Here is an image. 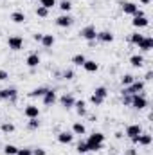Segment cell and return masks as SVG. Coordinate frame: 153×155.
<instances>
[{
    "label": "cell",
    "mask_w": 153,
    "mask_h": 155,
    "mask_svg": "<svg viewBox=\"0 0 153 155\" xmlns=\"http://www.w3.org/2000/svg\"><path fill=\"white\" fill-rule=\"evenodd\" d=\"M142 90H144V81H141V79L137 81V79H135L132 85L124 87L121 94H122V96H135V94H142Z\"/></svg>",
    "instance_id": "obj_1"
},
{
    "label": "cell",
    "mask_w": 153,
    "mask_h": 155,
    "mask_svg": "<svg viewBox=\"0 0 153 155\" xmlns=\"http://www.w3.org/2000/svg\"><path fill=\"white\" fill-rule=\"evenodd\" d=\"M24 116L27 117V119L40 117V108L36 107V105H29V107H25V110H24Z\"/></svg>",
    "instance_id": "obj_13"
},
{
    "label": "cell",
    "mask_w": 153,
    "mask_h": 155,
    "mask_svg": "<svg viewBox=\"0 0 153 155\" xmlns=\"http://www.w3.org/2000/svg\"><path fill=\"white\" fill-rule=\"evenodd\" d=\"M76 150H77V153H86V152H88L86 141H79V143H77V146H76Z\"/></svg>",
    "instance_id": "obj_35"
},
{
    "label": "cell",
    "mask_w": 153,
    "mask_h": 155,
    "mask_svg": "<svg viewBox=\"0 0 153 155\" xmlns=\"http://www.w3.org/2000/svg\"><path fill=\"white\" fill-rule=\"evenodd\" d=\"M16 96H18V92H16V88H2L0 90V99H16Z\"/></svg>",
    "instance_id": "obj_11"
},
{
    "label": "cell",
    "mask_w": 153,
    "mask_h": 155,
    "mask_svg": "<svg viewBox=\"0 0 153 155\" xmlns=\"http://www.w3.org/2000/svg\"><path fill=\"white\" fill-rule=\"evenodd\" d=\"M33 155H47V152H45L43 148H34V150H33Z\"/></svg>",
    "instance_id": "obj_42"
},
{
    "label": "cell",
    "mask_w": 153,
    "mask_h": 155,
    "mask_svg": "<svg viewBox=\"0 0 153 155\" xmlns=\"http://www.w3.org/2000/svg\"><path fill=\"white\" fill-rule=\"evenodd\" d=\"M130 63H132L133 67H142V65H144V58H142L141 54H133V56L130 58Z\"/></svg>",
    "instance_id": "obj_23"
},
{
    "label": "cell",
    "mask_w": 153,
    "mask_h": 155,
    "mask_svg": "<svg viewBox=\"0 0 153 155\" xmlns=\"http://www.w3.org/2000/svg\"><path fill=\"white\" fill-rule=\"evenodd\" d=\"M7 45L11 51H20V49H24V38L22 36H9Z\"/></svg>",
    "instance_id": "obj_6"
},
{
    "label": "cell",
    "mask_w": 153,
    "mask_h": 155,
    "mask_svg": "<svg viewBox=\"0 0 153 155\" xmlns=\"http://www.w3.org/2000/svg\"><path fill=\"white\" fill-rule=\"evenodd\" d=\"M16 152H18V148L15 144H5L4 146V153L5 155H16Z\"/></svg>",
    "instance_id": "obj_32"
},
{
    "label": "cell",
    "mask_w": 153,
    "mask_h": 155,
    "mask_svg": "<svg viewBox=\"0 0 153 155\" xmlns=\"http://www.w3.org/2000/svg\"><path fill=\"white\" fill-rule=\"evenodd\" d=\"M124 134H126V137L133 139V137H137V135H141V134H142V126H141V124H128Z\"/></svg>",
    "instance_id": "obj_7"
},
{
    "label": "cell",
    "mask_w": 153,
    "mask_h": 155,
    "mask_svg": "<svg viewBox=\"0 0 153 155\" xmlns=\"http://www.w3.org/2000/svg\"><path fill=\"white\" fill-rule=\"evenodd\" d=\"M27 128H29V130H38V128H40L38 117H34V119H29V123H27Z\"/></svg>",
    "instance_id": "obj_36"
},
{
    "label": "cell",
    "mask_w": 153,
    "mask_h": 155,
    "mask_svg": "<svg viewBox=\"0 0 153 155\" xmlns=\"http://www.w3.org/2000/svg\"><path fill=\"white\" fill-rule=\"evenodd\" d=\"M40 5H43L45 9H52L56 7V0H40Z\"/></svg>",
    "instance_id": "obj_37"
},
{
    "label": "cell",
    "mask_w": 153,
    "mask_h": 155,
    "mask_svg": "<svg viewBox=\"0 0 153 155\" xmlns=\"http://www.w3.org/2000/svg\"><path fill=\"white\" fill-rule=\"evenodd\" d=\"M141 2H142V4H150V0H141Z\"/></svg>",
    "instance_id": "obj_47"
},
{
    "label": "cell",
    "mask_w": 153,
    "mask_h": 155,
    "mask_svg": "<svg viewBox=\"0 0 153 155\" xmlns=\"http://www.w3.org/2000/svg\"><path fill=\"white\" fill-rule=\"evenodd\" d=\"M142 38H144V35H141V33H133V35L130 36V41H132L133 45H139V43L142 41Z\"/></svg>",
    "instance_id": "obj_33"
},
{
    "label": "cell",
    "mask_w": 153,
    "mask_h": 155,
    "mask_svg": "<svg viewBox=\"0 0 153 155\" xmlns=\"http://www.w3.org/2000/svg\"><path fill=\"white\" fill-rule=\"evenodd\" d=\"M151 76H153V72H151V71H148V72H146V76H144V79H151Z\"/></svg>",
    "instance_id": "obj_46"
},
{
    "label": "cell",
    "mask_w": 153,
    "mask_h": 155,
    "mask_svg": "<svg viewBox=\"0 0 153 155\" xmlns=\"http://www.w3.org/2000/svg\"><path fill=\"white\" fill-rule=\"evenodd\" d=\"M122 105L124 107H132V96H122Z\"/></svg>",
    "instance_id": "obj_40"
},
{
    "label": "cell",
    "mask_w": 153,
    "mask_h": 155,
    "mask_svg": "<svg viewBox=\"0 0 153 155\" xmlns=\"http://www.w3.org/2000/svg\"><path fill=\"white\" fill-rule=\"evenodd\" d=\"M94 96H97V97H101V99H106V97H108L106 87H97V88L94 90Z\"/></svg>",
    "instance_id": "obj_25"
},
{
    "label": "cell",
    "mask_w": 153,
    "mask_h": 155,
    "mask_svg": "<svg viewBox=\"0 0 153 155\" xmlns=\"http://www.w3.org/2000/svg\"><path fill=\"white\" fill-rule=\"evenodd\" d=\"M60 103H61V107L63 108H72L74 107V103H76V99H74V96L72 94H63L61 97H60Z\"/></svg>",
    "instance_id": "obj_8"
},
{
    "label": "cell",
    "mask_w": 153,
    "mask_h": 155,
    "mask_svg": "<svg viewBox=\"0 0 153 155\" xmlns=\"http://www.w3.org/2000/svg\"><path fill=\"white\" fill-rule=\"evenodd\" d=\"M86 61V58H85V54H76V56H72V63L77 65V67H83V63Z\"/></svg>",
    "instance_id": "obj_27"
},
{
    "label": "cell",
    "mask_w": 153,
    "mask_h": 155,
    "mask_svg": "<svg viewBox=\"0 0 153 155\" xmlns=\"http://www.w3.org/2000/svg\"><path fill=\"white\" fill-rule=\"evenodd\" d=\"M11 20L15 24H24L25 22V15L22 11H15V13H11Z\"/></svg>",
    "instance_id": "obj_22"
},
{
    "label": "cell",
    "mask_w": 153,
    "mask_h": 155,
    "mask_svg": "<svg viewBox=\"0 0 153 155\" xmlns=\"http://www.w3.org/2000/svg\"><path fill=\"white\" fill-rule=\"evenodd\" d=\"M72 134H74V135H85V134H86L85 124H83V123H74V124H72Z\"/></svg>",
    "instance_id": "obj_21"
},
{
    "label": "cell",
    "mask_w": 153,
    "mask_h": 155,
    "mask_svg": "<svg viewBox=\"0 0 153 155\" xmlns=\"http://www.w3.org/2000/svg\"><path fill=\"white\" fill-rule=\"evenodd\" d=\"M72 139H74V134H72V132H60V134H58V141H60L61 144H70Z\"/></svg>",
    "instance_id": "obj_15"
},
{
    "label": "cell",
    "mask_w": 153,
    "mask_h": 155,
    "mask_svg": "<svg viewBox=\"0 0 153 155\" xmlns=\"http://www.w3.org/2000/svg\"><path fill=\"white\" fill-rule=\"evenodd\" d=\"M83 69L86 71V72H97V69H99V65L94 61V60H86L85 63H83Z\"/></svg>",
    "instance_id": "obj_18"
},
{
    "label": "cell",
    "mask_w": 153,
    "mask_h": 155,
    "mask_svg": "<svg viewBox=\"0 0 153 155\" xmlns=\"http://www.w3.org/2000/svg\"><path fill=\"white\" fill-rule=\"evenodd\" d=\"M139 49H141V51H146V52H148V51H151V49H153V38H151V36H144L142 41L139 43Z\"/></svg>",
    "instance_id": "obj_17"
},
{
    "label": "cell",
    "mask_w": 153,
    "mask_h": 155,
    "mask_svg": "<svg viewBox=\"0 0 153 155\" xmlns=\"http://www.w3.org/2000/svg\"><path fill=\"white\" fill-rule=\"evenodd\" d=\"M103 101H105V99H101V97H97V96H94V94H92V97H90V103H92V105H103Z\"/></svg>",
    "instance_id": "obj_39"
},
{
    "label": "cell",
    "mask_w": 153,
    "mask_h": 155,
    "mask_svg": "<svg viewBox=\"0 0 153 155\" xmlns=\"http://www.w3.org/2000/svg\"><path fill=\"white\" fill-rule=\"evenodd\" d=\"M7 78H9V74H7V71H2V69H0V81H5Z\"/></svg>",
    "instance_id": "obj_43"
},
{
    "label": "cell",
    "mask_w": 153,
    "mask_h": 155,
    "mask_svg": "<svg viewBox=\"0 0 153 155\" xmlns=\"http://www.w3.org/2000/svg\"><path fill=\"white\" fill-rule=\"evenodd\" d=\"M132 143H133V144H139V146H150V144H151V135L142 132L141 135L133 137V139H132Z\"/></svg>",
    "instance_id": "obj_5"
},
{
    "label": "cell",
    "mask_w": 153,
    "mask_h": 155,
    "mask_svg": "<svg viewBox=\"0 0 153 155\" xmlns=\"http://www.w3.org/2000/svg\"><path fill=\"white\" fill-rule=\"evenodd\" d=\"M132 25L137 27V29H142V27H148V25H150V20H148L146 16H133Z\"/></svg>",
    "instance_id": "obj_12"
},
{
    "label": "cell",
    "mask_w": 153,
    "mask_h": 155,
    "mask_svg": "<svg viewBox=\"0 0 153 155\" xmlns=\"http://www.w3.org/2000/svg\"><path fill=\"white\" fill-rule=\"evenodd\" d=\"M0 130H2L4 134H13V132H15V124H13V123H4V124L0 126Z\"/></svg>",
    "instance_id": "obj_30"
},
{
    "label": "cell",
    "mask_w": 153,
    "mask_h": 155,
    "mask_svg": "<svg viewBox=\"0 0 153 155\" xmlns=\"http://www.w3.org/2000/svg\"><path fill=\"white\" fill-rule=\"evenodd\" d=\"M41 99H43V105H45V107H50V105H54V103H56L58 96H56V92H54V90H50V88H49Z\"/></svg>",
    "instance_id": "obj_10"
},
{
    "label": "cell",
    "mask_w": 153,
    "mask_h": 155,
    "mask_svg": "<svg viewBox=\"0 0 153 155\" xmlns=\"http://www.w3.org/2000/svg\"><path fill=\"white\" fill-rule=\"evenodd\" d=\"M47 90H49V88H45V87H38V88H34L33 92H29V96H31V97H43Z\"/></svg>",
    "instance_id": "obj_26"
},
{
    "label": "cell",
    "mask_w": 153,
    "mask_h": 155,
    "mask_svg": "<svg viewBox=\"0 0 153 155\" xmlns=\"http://www.w3.org/2000/svg\"><path fill=\"white\" fill-rule=\"evenodd\" d=\"M36 16H40V18H47V16H49V9H45L43 5H38V7H36Z\"/></svg>",
    "instance_id": "obj_34"
},
{
    "label": "cell",
    "mask_w": 153,
    "mask_h": 155,
    "mask_svg": "<svg viewBox=\"0 0 153 155\" xmlns=\"http://www.w3.org/2000/svg\"><path fill=\"white\" fill-rule=\"evenodd\" d=\"M74 107H76V112L79 116H86V103L85 101H76Z\"/></svg>",
    "instance_id": "obj_24"
},
{
    "label": "cell",
    "mask_w": 153,
    "mask_h": 155,
    "mask_svg": "<svg viewBox=\"0 0 153 155\" xmlns=\"http://www.w3.org/2000/svg\"><path fill=\"white\" fill-rule=\"evenodd\" d=\"M122 11H124V15L135 16V15H137V11H139V5H137V4H133V2H124V4H122Z\"/></svg>",
    "instance_id": "obj_9"
},
{
    "label": "cell",
    "mask_w": 153,
    "mask_h": 155,
    "mask_svg": "<svg viewBox=\"0 0 153 155\" xmlns=\"http://www.w3.org/2000/svg\"><path fill=\"white\" fill-rule=\"evenodd\" d=\"M25 65L29 67V69H36L40 65V56L36 52H33V54H29L27 56V60H25Z\"/></svg>",
    "instance_id": "obj_14"
},
{
    "label": "cell",
    "mask_w": 153,
    "mask_h": 155,
    "mask_svg": "<svg viewBox=\"0 0 153 155\" xmlns=\"http://www.w3.org/2000/svg\"><path fill=\"white\" fill-rule=\"evenodd\" d=\"M86 143H105V134H101V132H94V134L86 139Z\"/></svg>",
    "instance_id": "obj_20"
},
{
    "label": "cell",
    "mask_w": 153,
    "mask_h": 155,
    "mask_svg": "<svg viewBox=\"0 0 153 155\" xmlns=\"http://www.w3.org/2000/svg\"><path fill=\"white\" fill-rule=\"evenodd\" d=\"M58 7H60V9H61V11H63V13H69V11H70V9H72V4H70V2H69V0H61V2H60V5H58Z\"/></svg>",
    "instance_id": "obj_29"
},
{
    "label": "cell",
    "mask_w": 153,
    "mask_h": 155,
    "mask_svg": "<svg viewBox=\"0 0 153 155\" xmlns=\"http://www.w3.org/2000/svg\"><path fill=\"white\" fill-rule=\"evenodd\" d=\"M72 24H74V18H72L69 13H63L61 16L56 18V25H58V27H70Z\"/></svg>",
    "instance_id": "obj_4"
},
{
    "label": "cell",
    "mask_w": 153,
    "mask_h": 155,
    "mask_svg": "<svg viewBox=\"0 0 153 155\" xmlns=\"http://www.w3.org/2000/svg\"><path fill=\"white\" fill-rule=\"evenodd\" d=\"M81 38H85L86 41H96V36H97V31H96V27L94 25H86V27H83L81 29Z\"/></svg>",
    "instance_id": "obj_3"
},
{
    "label": "cell",
    "mask_w": 153,
    "mask_h": 155,
    "mask_svg": "<svg viewBox=\"0 0 153 155\" xmlns=\"http://www.w3.org/2000/svg\"><path fill=\"white\" fill-rule=\"evenodd\" d=\"M88 146V152H99L103 150V143H86Z\"/></svg>",
    "instance_id": "obj_31"
},
{
    "label": "cell",
    "mask_w": 153,
    "mask_h": 155,
    "mask_svg": "<svg viewBox=\"0 0 153 155\" xmlns=\"http://www.w3.org/2000/svg\"><path fill=\"white\" fill-rule=\"evenodd\" d=\"M33 38H34V41H41V38H43V35H41V33H36V35H34Z\"/></svg>",
    "instance_id": "obj_44"
},
{
    "label": "cell",
    "mask_w": 153,
    "mask_h": 155,
    "mask_svg": "<svg viewBox=\"0 0 153 155\" xmlns=\"http://www.w3.org/2000/svg\"><path fill=\"white\" fill-rule=\"evenodd\" d=\"M16 155H33V150L31 148H18Z\"/></svg>",
    "instance_id": "obj_38"
},
{
    "label": "cell",
    "mask_w": 153,
    "mask_h": 155,
    "mask_svg": "<svg viewBox=\"0 0 153 155\" xmlns=\"http://www.w3.org/2000/svg\"><path fill=\"white\" fill-rule=\"evenodd\" d=\"M132 107L137 108V110L146 108V107H148V99L144 97V94H135V96H132Z\"/></svg>",
    "instance_id": "obj_2"
},
{
    "label": "cell",
    "mask_w": 153,
    "mask_h": 155,
    "mask_svg": "<svg viewBox=\"0 0 153 155\" xmlns=\"http://www.w3.org/2000/svg\"><path fill=\"white\" fill-rule=\"evenodd\" d=\"M126 155H137V150H133V148H130V150L126 152Z\"/></svg>",
    "instance_id": "obj_45"
},
{
    "label": "cell",
    "mask_w": 153,
    "mask_h": 155,
    "mask_svg": "<svg viewBox=\"0 0 153 155\" xmlns=\"http://www.w3.org/2000/svg\"><path fill=\"white\" fill-rule=\"evenodd\" d=\"M74 78V71H65L63 72V79H72Z\"/></svg>",
    "instance_id": "obj_41"
},
{
    "label": "cell",
    "mask_w": 153,
    "mask_h": 155,
    "mask_svg": "<svg viewBox=\"0 0 153 155\" xmlns=\"http://www.w3.org/2000/svg\"><path fill=\"white\" fill-rule=\"evenodd\" d=\"M96 40H99V41H103V43H112V41H114V35H112L110 31H101V33H97Z\"/></svg>",
    "instance_id": "obj_16"
},
{
    "label": "cell",
    "mask_w": 153,
    "mask_h": 155,
    "mask_svg": "<svg viewBox=\"0 0 153 155\" xmlns=\"http://www.w3.org/2000/svg\"><path fill=\"white\" fill-rule=\"evenodd\" d=\"M135 81V76H132V74H124V76L121 78V85L122 87H128V85H132Z\"/></svg>",
    "instance_id": "obj_28"
},
{
    "label": "cell",
    "mask_w": 153,
    "mask_h": 155,
    "mask_svg": "<svg viewBox=\"0 0 153 155\" xmlns=\"http://www.w3.org/2000/svg\"><path fill=\"white\" fill-rule=\"evenodd\" d=\"M54 41H56V38H54L52 35H43V38H41V41H40V43H41L45 49H50V47L54 45Z\"/></svg>",
    "instance_id": "obj_19"
}]
</instances>
